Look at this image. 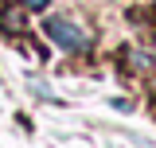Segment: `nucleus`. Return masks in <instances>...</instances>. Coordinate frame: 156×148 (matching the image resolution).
Segmentation results:
<instances>
[{"label":"nucleus","mask_w":156,"mask_h":148,"mask_svg":"<svg viewBox=\"0 0 156 148\" xmlns=\"http://www.w3.org/2000/svg\"><path fill=\"white\" fill-rule=\"evenodd\" d=\"M43 31L55 39L62 51H70V55H86L90 51V35L78 27L74 19H62V16H51L47 23H43Z\"/></svg>","instance_id":"f257e3e1"},{"label":"nucleus","mask_w":156,"mask_h":148,"mask_svg":"<svg viewBox=\"0 0 156 148\" xmlns=\"http://www.w3.org/2000/svg\"><path fill=\"white\" fill-rule=\"evenodd\" d=\"M20 4H27V8H43L47 0H20Z\"/></svg>","instance_id":"20e7f679"},{"label":"nucleus","mask_w":156,"mask_h":148,"mask_svg":"<svg viewBox=\"0 0 156 148\" xmlns=\"http://www.w3.org/2000/svg\"><path fill=\"white\" fill-rule=\"evenodd\" d=\"M0 27H4L8 35H23V31H27V16L8 4V8H0Z\"/></svg>","instance_id":"f03ea898"},{"label":"nucleus","mask_w":156,"mask_h":148,"mask_svg":"<svg viewBox=\"0 0 156 148\" xmlns=\"http://www.w3.org/2000/svg\"><path fill=\"white\" fill-rule=\"evenodd\" d=\"M27 90L35 93V97H43V101H51V105L58 101L55 93H51V86H47V82H39V78H31V82H27Z\"/></svg>","instance_id":"7ed1b4c3"}]
</instances>
